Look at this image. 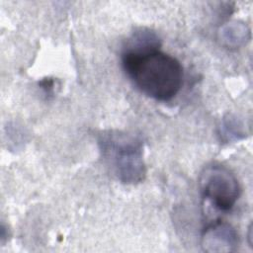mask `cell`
Wrapping results in <instances>:
<instances>
[{
	"label": "cell",
	"mask_w": 253,
	"mask_h": 253,
	"mask_svg": "<svg viewBox=\"0 0 253 253\" xmlns=\"http://www.w3.org/2000/svg\"><path fill=\"white\" fill-rule=\"evenodd\" d=\"M238 245L235 229L221 220L209 224L203 233L202 246L208 252H230Z\"/></svg>",
	"instance_id": "4"
},
{
	"label": "cell",
	"mask_w": 253,
	"mask_h": 253,
	"mask_svg": "<svg viewBox=\"0 0 253 253\" xmlns=\"http://www.w3.org/2000/svg\"><path fill=\"white\" fill-rule=\"evenodd\" d=\"M199 187L204 198L222 211H230L240 195V187L234 174L219 164L204 168L199 178Z\"/></svg>",
	"instance_id": "3"
},
{
	"label": "cell",
	"mask_w": 253,
	"mask_h": 253,
	"mask_svg": "<svg viewBox=\"0 0 253 253\" xmlns=\"http://www.w3.org/2000/svg\"><path fill=\"white\" fill-rule=\"evenodd\" d=\"M123 67L132 83L146 96L169 101L180 91L183 67L174 56L159 48L123 51Z\"/></svg>",
	"instance_id": "1"
},
{
	"label": "cell",
	"mask_w": 253,
	"mask_h": 253,
	"mask_svg": "<svg viewBox=\"0 0 253 253\" xmlns=\"http://www.w3.org/2000/svg\"><path fill=\"white\" fill-rule=\"evenodd\" d=\"M100 149L118 179L126 184L143 181L146 168L143 145L138 137L119 131H109L99 138Z\"/></svg>",
	"instance_id": "2"
}]
</instances>
